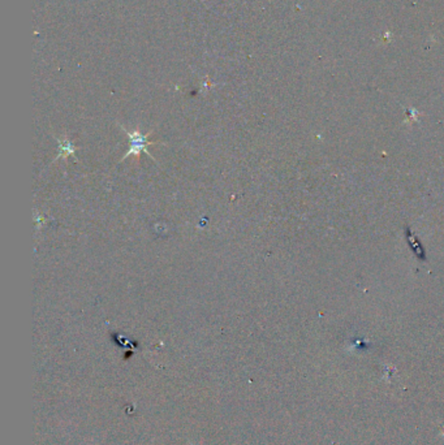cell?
I'll list each match as a JSON object with an SVG mask.
<instances>
[{"label": "cell", "instance_id": "2", "mask_svg": "<svg viewBox=\"0 0 444 445\" xmlns=\"http://www.w3.org/2000/svg\"><path fill=\"white\" fill-rule=\"evenodd\" d=\"M56 140H58V144H59V155L56 156L54 162H56V160H59V159L61 158L67 159L69 155H73L74 158H76V162H77L78 158L76 156V147L72 145V142H70L68 138H56Z\"/></svg>", "mask_w": 444, "mask_h": 445}, {"label": "cell", "instance_id": "1", "mask_svg": "<svg viewBox=\"0 0 444 445\" xmlns=\"http://www.w3.org/2000/svg\"><path fill=\"white\" fill-rule=\"evenodd\" d=\"M122 130L124 131L125 135L129 137L131 146H129V150L124 154V156H123L120 162H124L125 159L129 158L131 155H134L138 158L141 154L145 153L147 156H150V158H151V160H154V162L156 163L155 158H154V156H152L151 154L149 153V151H147V147L149 146H154V145L160 144V142H152V141H149V137L152 131H149V133H146V135H143V133H141V131H138V130H134V131L125 130V128H123V126H122Z\"/></svg>", "mask_w": 444, "mask_h": 445}, {"label": "cell", "instance_id": "3", "mask_svg": "<svg viewBox=\"0 0 444 445\" xmlns=\"http://www.w3.org/2000/svg\"><path fill=\"white\" fill-rule=\"evenodd\" d=\"M407 238H408V242H409V246H411V250L413 251L414 255L417 258H420V259H426V253L423 250V246L422 244L420 242V240L414 236L413 232H411L409 229H407Z\"/></svg>", "mask_w": 444, "mask_h": 445}]
</instances>
